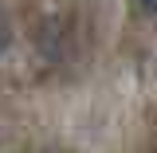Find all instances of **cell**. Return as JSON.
Returning <instances> with one entry per match:
<instances>
[{
  "label": "cell",
  "mask_w": 157,
  "mask_h": 153,
  "mask_svg": "<svg viewBox=\"0 0 157 153\" xmlns=\"http://www.w3.org/2000/svg\"><path fill=\"white\" fill-rule=\"evenodd\" d=\"M141 4H145V12H153V16H157V0H141Z\"/></svg>",
  "instance_id": "7a4b0ae2"
},
{
  "label": "cell",
  "mask_w": 157,
  "mask_h": 153,
  "mask_svg": "<svg viewBox=\"0 0 157 153\" xmlns=\"http://www.w3.org/2000/svg\"><path fill=\"white\" fill-rule=\"evenodd\" d=\"M8 43H12V32H8V24H4V16H0V55L8 51Z\"/></svg>",
  "instance_id": "6da1fadb"
}]
</instances>
